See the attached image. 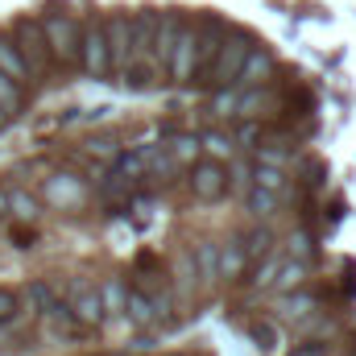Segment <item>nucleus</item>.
Segmentation results:
<instances>
[{"label":"nucleus","instance_id":"1","mask_svg":"<svg viewBox=\"0 0 356 356\" xmlns=\"http://www.w3.org/2000/svg\"><path fill=\"white\" fill-rule=\"evenodd\" d=\"M42 33H46L54 67L58 71H79V33H83V21L71 17V13H46L42 17Z\"/></svg>","mask_w":356,"mask_h":356},{"label":"nucleus","instance_id":"2","mask_svg":"<svg viewBox=\"0 0 356 356\" xmlns=\"http://www.w3.org/2000/svg\"><path fill=\"white\" fill-rule=\"evenodd\" d=\"M8 38H13V46L21 50V58H25V67H29V75H33L38 83L58 71L54 58H50V46H46V33H42V21H38V17H17Z\"/></svg>","mask_w":356,"mask_h":356},{"label":"nucleus","instance_id":"3","mask_svg":"<svg viewBox=\"0 0 356 356\" xmlns=\"http://www.w3.org/2000/svg\"><path fill=\"white\" fill-rule=\"evenodd\" d=\"M257 42L249 38V33H228V42L220 46V54H216V63H211V71L199 79V88L207 91H220V88H232L236 83V75H241V67H245V58H249V50H253Z\"/></svg>","mask_w":356,"mask_h":356},{"label":"nucleus","instance_id":"4","mask_svg":"<svg viewBox=\"0 0 356 356\" xmlns=\"http://www.w3.org/2000/svg\"><path fill=\"white\" fill-rule=\"evenodd\" d=\"M38 199L46 207H54V211H75V207H83L91 199V186H88V178L75 175V170H54V175L42 178Z\"/></svg>","mask_w":356,"mask_h":356},{"label":"nucleus","instance_id":"5","mask_svg":"<svg viewBox=\"0 0 356 356\" xmlns=\"http://www.w3.org/2000/svg\"><path fill=\"white\" fill-rule=\"evenodd\" d=\"M104 33H108V75L120 79L133 63V13H108Z\"/></svg>","mask_w":356,"mask_h":356},{"label":"nucleus","instance_id":"6","mask_svg":"<svg viewBox=\"0 0 356 356\" xmlns=\"http://www.w3.org/2000/svg\"><path fill=\"white\" fill-rule=\"evenodd\" d=\"M79 71L91 79H108V33H104V17H83V33H79Z\"/></svg>","mask_w":356,"mask_h":356},{"label":"nucleus","instance_id":"7","mask_svg":"<svg viewBox=\"0 0 356 356\" xmlns=\"http://www.w3.org/2000/svg\"><path fill=\"white\" fill-rule=\"evenodd\" d=\"M186 186L199 203H220L228 195V162L199 158L195 166H186Z\"/></svg>","mask_w":356,"mask_h":356},{"label":"nucleus","instance_id":"8","mask_svg":"<svg viewBox=\"0 0 356 356\" xmlns=\"http://www.w3.org/2000/svg\"><path fill=\"white\" fill-rule=\"evenodd\" d=\"M195 33H199V50H195V79L191 83H199L207 71H211V63H216V54H220V46L228 42V25L220 21V17H199L195 21Z\"/></svg>","mask_w":356,"mask_h":356},{"label":"nucleus","instance_id":"9","mask_svg":"<svg viewBox=\"0 0 356 356\" xmlns=\"http://www.w3.org/2000/svg\"><path fill=\"white\" fill-rule=\"evenodd\" d=\"M63 298H67V307L75 311V319H79L88 332H91V327H99V323L108 319V315H104V302H99V286L88 282V277H71Z\"/></svg>","mask_w":356,"mask_h":356},{"label":"nucleus","instance_id":"10","mask_svg":"<svg viewBox=\"0 0 356 356\" xmlns=\"http://www.w3.org/2000/svg\"><path fill=\"white\" fill-rule=\"evenodd\" d=\"M195 50H199L195 21H182V29L175 38V50H170V63H166V79L170 83H191L195 79Z\"/></svg>","mask_w":356,"mask_h":356},{"label":"nucleus","instance_id":"11","mask_svg":"<svg viewBox=\"0 0 356 356\" xmlns=\"http://www.w3.org/2000/svg\"><path fill=\"white\" fill-rule=\"evenodd\" d=\"M124 323H129V327H137V332H154V327H162V319H158V307H154L149 290H141V286H129Z\"/></svg>","mask_w":356,"mask_h":356},{"label":"nucleus","instance_id":"12","mask_svg":"<svg viewBox=\"0 0 356 356\" xmlns=\"http://www.w3.org/2000/svg\"><path fill=\"white\" fill-rule=\"evenodd\" d=\"M191 257H195V273H199V290L211 294L220 286V241H211V236L207 241H195Z\"/></svg>","mask_w":356,"mask_h":356},{"label":"nucleus","instance_id":"13","mask_svg":"<svg viewBox=\"0 0 356 356\" xmlns=\"http://www.w3.org/2000/svg\"><path fill=\"white\" fill-rule=\"evenodd\" d=\"M42 323H46V332H50V336H63V340H75V336H83V332H88V327L75 319V311L67 307V298H63V294L42 311Z\"/></svg>","mask_w":356,"mask_h":356},{"label":"nucleus","instance_id":"14","mask_svg":"<svg viewBox=\"0 0 356 356\" xmlns=\"http://www.w3.org/2000/svg\"><path fill=\"white\" fill-rule=\"evenodd\" d=\"M269 75H273V54H269L266 46H253L232 88H241V91H249V88H266V83H269Z\"/></svg>","mask_w":356,"mask_h":356},{"label":"nucleus","instance_id":"15","mask_svg":"<svg viewBox=\"0 0 356 356\" xmlns=\"http://www.w3.org/2000/svg\"><path fill=\"white\" fill-rule=\"evenodd\" d=\"M277 112V91L269 88H249L241 91V104H236V120H266Z\"/></svg>","mask_w":356,"mask_h":356},{"label":"nucleus","instance_id":"16","mask_svg":"<svg viewBox=\"0 0 356 356\" xmlns=\"http://www.w3.org/2000/svg\"><path fill=\"white\" fill-rule=\"evenodd\" d=\"M162 149L170 154V162H175L178 170H186V166H195V162L203 158L199 133H175V129H166V133H162Z\"/></svg>","mask_w":356,"mask_h":356},{"label":"nucleus","instance_id":"17","mask_svg":"<svg viewBox=\"0 0 356 356\" xmlns=\"http://www.w3.org/2000/svg\"><path fill=\"white\" fill-rule=\"evenodd\" d=\"M249 253H245V245H241V236H228V241H220V282H241L245 273H249Z\"/></svg>","mask_w":356,"mask_h":356},{"label":"nucleus","instance_id":"18","mask_svg":"<svg viewBox=\"0 0 356 356\" xmlns=\"http://www.w3.org/2000/svg\"><path fill=\"white\" fill-rule=\"evenodd\" d=\"M170 290H175L178 302H191V294L199 290V273H195L191 249H182V253L175 257V266H170Z\"/></svg>","mask_w":356,"mask_h":356},{"label":"nucleus","instance_id":"19","mask_svg":"<svg viewBox=\"0 0 356 356\" xmlns=\"http://www.w3.org/2000/svg\"><path fill=\"white\" fill-rule=\"evenodd\" d=\"M199 149H203V158H211V162H232V158L241 154V145H236V137H232L228 129H203V133H199Z\"/></svg>","mask_w":356,"mask_h":356},{"label":"nucleus","instance_id":"20","mask_svg":"<svg viewBox=\"0 0 356 356\" xmlns=\"http://www.w3.org/2000/svg\"><path fill=\"white\" fill-rule=\"evenodd\" d=\"M158 17L162 13H133V63H149L154 33H158Z\"/></svg>","mask_w":356,"mask_h":356},{"label":"nucleus","instance_id":"21","mask_svg":"<svg viewBox=\"0 0 356 356\" xmlns=\"http://www.w3.org/2000/svg\"><path fill=\"white\" fill-rule=\"evenodd\" d=\"M42 211H46V203H42L33 191H25V186H8V216H13L17 224H38Z\"/></svg>","mask_w":356,"mask_h":356},{"label":"nucleus","instance_id":"22","mask_svg":"<svg viewBox=\"0 0 356 356\" xmlns=\"http://www.w3.org/2000/svg\"><path fill=\"white\" fill-rule=\"evenodd\" d=\"M0 75H8L13 83H21V88H33L38 79L29 75V67H25V58H21V50L13 46V38L8 33H0Z\"/></svg>","mask_w":356,"mask_h":356},{"label":"nucleus","instance_id":"23","mask_svg":"<svg viewBox=\"0 0 356 356\" xmlns=\"http://www.w3.org/2000/svg\"><path fill=\"white\" fill-rule=\"evenodd\" d=\"M277 307H282V319L298 327L302 319H311V315L319 311V298L302 286V290H294V294H282V298H277Z\"/></svg>","mask_w":356,"mask_h":356},{"label":"nucleus","instance_id":"24","mask_svg":"<svg viewBox=\"0 0 356 356\" xmlns=\"http://www.w3.org/2000/svg\"><path fill=\"white\" fill-rule=\"evenodd\" d=\"M99 302H104V315L108 319H124V302H129V282L120 273L104 277L99 282Z\"/></svg>","mask_w":356,"mask_h":356},{"label":"nucleus","instance_id":"25","mask_svg":"<svg viewBox=\"0 0 356 356\" xmlns=\"http://www.w3.org/2000/svg\"><path fill=\"white\" fill-rule=\"evenodd\" d=\"M241 203H245L249 220H257V224H269V220L277 216V207H282V195H273V191H266V186H249V195H245Z\"/></svg>","mask_w":356,"mask_h":356},{"label":"nucleus","instance_id":"26","mask_svg":"<svg viewBox=\"0 0 356 356\" xmlns=\"http://www.w3.org/2000/svg\"><path fill=\"white\" fill-rule=\"evenodd\" d=\"M236 236H241V245H245L249 261H261L266 253H273V249H277L273 228H269V224H257V220H253V228H245V232H236Z\"/></svg>","mask_w":356,"mask_h":356},{"label":"nucleus","instance_id":"27","mask_svg":"<svg viewBox=\"0 0 356 356\" xmlns=\"http://www.w3.org/2000/svg\"><path fill=\"white\" fill-rule=\"evenodd\" d=\"M307 273H311V266H302V261H282V269H277V277H273V286H269V294H294V290H302L307 286Z\"/></svg>","mask_w":356,"mask_h":356},{"label":"nucleus","instance_id":"28","mask_svg":"<svg viewBox=\"0 0 356 356\" xmlns=\"http://www.w3.org/2000/svg\"><path fill=\"white\" fill-rule=\"evenodd\" d=\"M282 261H286V253H282V245H277V249H273V253H266V257H261V261H253V277H249V286H253V290H269V286H273V277H277V269H282Z\"/></svg>","mask_w":356,"mask_h":356},{"label":"nucleus","instance_id":"29","mask_svg":"<svg viewBox=\"0 0 356 356\" xmlns=\"http://www.w3.org/2000/svg\"><path fill=\"white\" fill-rule=\"evenodd\" d=\"M315 249H319V245H315V236H311L307 228H294V232L286 236V245H282V253H286L290 261H302V266L315 261Z\"/></svg>","mask_w":356,"mask_h":356},{"label":"nucleus","instance_id":"30","mask_svg":"<svg viewBox=\"0 0 356 356\" xmlns=\"http://www.w3.org/2000/svg\"><path fill=\"white\" fill-rule=\"evenodd\" d=\"M249 186H253V158H232L228 162V195H249Z\"/></svg>","mask_w":356,"mask_h":356},{"label":"nucleus","instance_id":"31","mask_svg":"<svg viewBox=\"0 0 356 356\" xmlns=\"http://www.w3.org/2000/svg\"><path fill=\"white\" fill-rule=\"evenodd\" d=\"M236 104H241V88H220V91H211L207 112L216 120H236Z\"/></svg>","mask_w":356,"mask_h":356},{"label":"nucleus","instance_id":"32","mask_svg":"<svg viewBox=\"0 0 356 356\" xmlns=\"http://www.w3.org/2000/svg\"><path fill=\"white\" fill-rule=\"evenodd\" d=\"M0 112H4V120H13V116L25 112V88L13 83L8 75H0Z\"/></svg>","mask_w":356,"mask_h":356},{"label":"nucleus","instance_id":"33","mask_svg":"<svg viewBox=\"0 0 356 356\" xmlns=\"http://www.w3.org/2000/svg\"><path fill=\"white\" fill-rule=\"evenodd\" d=\"M120 149H124V145L116 141V133H95V137L83 141V154H88V158H99V162H112Z\"/></svg>","mask_w":356,"mask_h":356},{"label":"nucleus","instance_id":"34","mask_svg":"<svg viewBox=\"0 0 356 356\" xmlns=\"http://www.w3.org/2000/svg\"><path fill=\"white\" fill-rule=\"evenodd\" d=\"M21 298H25V307H33V311L42 315V311H46V307H50V302L58 298V290H54L50 282H42V277H33V282H29V286L21 290Z\"/></svg>","mask_w":356,"mask_h":356},{"label":"nucleus","instance_id":"35","mask_svg":"<svg viewBox=\"0 0 356 356\" xmlns=\"http://www.w3.org/2000/svg\"><path fill=\"white\" fill-rule=\"evenodd\" d=\"M249 340H253V344H257L266 356H273L277 348H282V340H277V327H273L269 319H253V323H249Z\"/></svg>","mask_w":356,"mask_h":356},{"label":"nucleus","instance_id":"36","mask_svg":"<svg viewBox=\"0 0 356 356\" xmlns=\"http://www.w3.org/2000/svg\"><path fill=\"white\" fill-rule=\"evenodd\" d=\"M253 186H266V191H273V195H286V170H277V166H257L253 162Z\"/></svg>","mask_w":356,"mask_h":356},{"label":"nucleus","instance_id":"37","mask_svg":"<svg viewBox=\"0 0 356 356\" xmlns=\"http://www.w3.org/2000/svg\"><path fill=\"white\" fill-rule=\"evenodd\" d=\"M21 307H25V298H21L13 286H0V327L13 323V319L21 315Z\"/></svg>","mask_w":356,"mask_h":356},{"label":"nucleus","instance_id":"38","mask_svg":"<svg viewBox=\"0 0 356 356\" xmlns=\"http://www.w3.org/2000/svg\"><path fill=\"white\" fill-rule=\"evenodd\" d=\"M290 356H332V348H327V344H319V340H307V344H298Z\"/></svg>","mask_w":356,"mask_h":356},{"label":"nucleus","instance_id":"39","mask_svg":"<svg viewBox=\"0 0 356 356\" xmlns=\"http://www.w3.org/2000/svg\"><path fill=\"white\" fill-rule=\"evenodd\" d=\"M8 236L17 241V249H33V228H8Z\"/></svg>","mask_w":356,"mask_h":356},{"label":"nucleus","instance_id":"40","mask_svg":"<svg viewBox=\"0 0 356 356\" xmlns=\"http://www.w3.org/2000/svg\"><path fill=\"white\" fill-rule=\"evenodd\" d=\"M8 216V186H0V220Z\"/></svg>","mask_w":356,"mask_h":356},{"label":"nucleus","instance_id":"41","mask_svg":"<svg viewBox=\"0 0 356 356\" xmlns=\"http://www.w3.org/2000/svg\"><path fill=\"white\" fill-rule=\"evenodd\" d=\"M108 356H137V353H108Z\"/></svg>","mask_w":356,"mask_h":356},{"label":"nucleus","instance_id":"42","mask_svg":"<svg viewBox=\"0 0 356 356\" xmlns=\"http://www.w3.org/2000/svg\"><path fill=\"white\" fill-rule=\"evenodd\" d=\"M162 356H191V353H162Z\"/></svg>","mask_w":356,"mask_h":356},{"label":"nucleus","instance_id":"43","mask_svg":"<svg viewBox=\"0 0 356 356\" xmlns=\"http://www.w3.org/2000/svg\"><path fill=\"white\" fill-rule=\"evenodd\" d=\"M4 124H8V120H4V112H0V129H4Z\"/></svg>","mask_w":356,"mask_h":356},{"label":"nucleus","instance_id":"44","mask_svg":"<svg viewBox=\"0 0 356 356\" xmlns=\"http://www.w3.org/2000/svg\"><path fill=\"white\" fill-rule=\"evenodd\" d=\"M83 356H95V353H83Z\"/></svg>","mask_w":356,"mask_h":356},{"label":"nucleus","instance_id":"45","mask_svg":"<svg viewBox=\"0 0 356 356\" xmlns=\"http://www.w3.org/2000/svg\"><path fill=\"white\" fill-rule=\"evenodd\" d=\"M0 224H4V220H0Z\"/></svg>","mask_w":356,"mask_h":356}]
</instances>
